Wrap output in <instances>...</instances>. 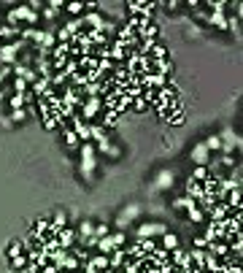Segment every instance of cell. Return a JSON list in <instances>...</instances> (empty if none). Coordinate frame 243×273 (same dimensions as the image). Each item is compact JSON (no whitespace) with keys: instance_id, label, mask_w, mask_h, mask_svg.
Listing matches in <instances>:
<instances>
[{"instance_id":"26","label":"cell","mask_w":243,"mask_h":273,"mask_svg":"<svg viewBox=\"0 0 243 273\" xmlns=\"http://www.w3.org/2000/svg\"><path fill=\"white\" fill-rule=\"evenodd\" d=\"M203 144H206L208 152H219V149H222V141H219V135H208Z\"/></svg>"},{"instance_id":"9","label":"cell","mask_w":243,"mask_h":273,"mask_svg":"<svg viewBox=\"0 0 243 273\" xmlns=\"http://www.w3.org/2000/svg\"><path fill=\"white\" fill-rule=\"evenodd\" d=\"M127 262V257H124V249H114L111 254H108V270H122V265Z\"/></svg>"},{"instance_id":"6","label":"cell","mask_w":243,"mask_h":273,"mask_svg":"<svg viewBox=\"0 0 243 273\" xmlns=\"http://www.w3.org/2000/svg\"><path fill=\"white\" fill-rule=\"evenodd\" d=\"M54 238H57V246H60V249L70 252V249H73V244H76V230H70V228H60Z\"/></svg>"},{"instance_id":"23","label":"cell","mask_w":243,"mask_h":273,"mask_svg":"<svg viewBox=\"0 0 243 273\" xmlns=\"http://www.w3.org/2000/svg\"><path fill=\"white\" fill-rule=\"evenodd\" d=\"M11 262V270H25L27 265H30V260H27V254H17L14 260H9Z\"/></svg>"},{"instance_id":"25","label":"cell","mask_w":243,"mask_h":273,"mask_svg":"<svg viewBox=\"0 0 243 273\" xmlns=\"http://www.w3.org/2000/svg\"><path fill=\"white\" fill-rule=\"evenodd\" d=\"M27 116H30L27 108H17V111H11V114H9V122H11V124H14V122H25Z\"/></svg>"},{"instance_id":"8","label":"cell","mask_w":243,"mask_h":273,"mask_svg":"<svg viewBox=\"0 0 243 273\" xmlns=\"http://www.w3.org/2000/svg\"><path fill=\"white\" fill-rule=\"evenodd\" d=\"M189 157H192L195 165H208L211 152L206 149V144H195V146H192V152H189Z\"/></svg>"},{"instance_id":"35","label":"cell","mask_w":243,"mask_h":273,"mask_svg":"<svg viewBox=\"0 0 243 273\" xmlns=\"http://www.w3.org/2000/svg\"><path fill=\"white\" fill-rule=\"evenodd\" d=\"M195 249H200V252H206V249H208V241L203 238V236H198V238H195Z\"/></svg>"},{"instance_id":"10","label":"cell","mask_w":243,"mask_h":273,"mask_svg":"<svg viewBox=\"0 0 243 273\" xmlns=\"http://www.w3.org/2000/svg\"><path fill=\"white\" fill-rule=\"evenodd\" d=\"M173 181H176L173 170H160V173H157V178H154V187H157V190H170V187H173Z\"/></svg>"},{"instance_id":"21","label":"cell","mask_w":243,"mask_h":273,"mask_svg":"<svg viewBox=\"0 0 243 273\" xmlns=\"http://www.w3.org/2000/svg\"><path fill=\"white\" fill-rule=\"evenodd\" d=\"M65 146H68L70 152H76L78 146H81V141H78V138H76V132L70 130V127H65Z\"/></svg>"},{"instance_id":"38","label":"cell","mask_w":243,"mask_h":273,"mask_svg":"<svg viewBox=\"0 0 243 273\" xmlns=\"http://www.w3.org/2000/svg\"><path fill=\"white\" fill-rule=\"evenodd\" d=\"M103 273H116V270H103Z\"/></svg>"},{"instance_id":"31","label":"cell","mask_w":243,"mask_h":273,"mask_svg":"<svg viewBox=\"0 0 243 273\" xmlns=\"http://www.w3.org/2000/svg\"><path fill=\"white\" fill-rule=\"evenodd\" d=\"M30 87H27V81L25 79H17V76H14V92H17V95H25Z\"/></svg>"},{"instance_id":"19","label":"cell","mask_w":243,"mask_h":273,"mask_svg":"<svg viewBox=\"0 0 243 273\" xmlns=\"http://www.w3.org/2000/svg\"><path fill=\"white\" fill-rule=\"evenodd\" d=\"M162 238V249H165V252H173V249L178 246V236L176 233H165V236H160Z\"/></svg>"},{"instance_id":"16","label":"cell","mask_w":243,"mask_h":273,"mask_svg":"<svg viewBox=\"0 0 243 273\" xmlns=\"http://www.w3.org/2000/svg\"><path fill=\"white\" fill-rule=\"evenodd\" d=\"M19 30H22V27H9V25H0V41H6V43L17 41Z\"/></svg>"},{"instance_id":"22","label":"cell","mask_w":243,"mask_h":273,"mask_svg":"<svg viewBox=\"0 0 243 273\" xmlns=\"http://www.w3.org/2000/svg\"><path fill=\"white\" fill-rule=\"evenodd\" d=\"M52 228H68V216H65V211H62V208H57V211H54V216H52Z\"/></svg>"},{"instance_id":"39","label":"cell","mask_w":243,"mask_h":273,"mask_svg":"<svg viewBox=\"0 0 243 273\" xmlns=\"http://www.w3.org/2000/svg\"><path fill=\"white\" fill-rule=\"evenodd\" d=\"M0 22H3V14H0Z\"/></svg>"},{"instance_id":"27","label":"cell","mask_w":243,"mask_h":273,"mask_svg":"<svg viewBox=\"0 0 243 273\" xmlns=\"http://www.w3.org/2000/svg\"><path fill=\"white\" fill-rule=\"evenodd\" d=\"M108 233H111V228H108L106 222H98V224H95V230H92V236H95V238L100 241V238H106Z\"/></svg>"},{"instance_id":"2","label":"cell","mask_w":243,"mask_h":273,"mask_svg":"<svg viewBox=\"0 0 243 273\" xmlns=\"http://www.w3.org/2000/svg\"><path fill=\"white\" fill-rule=\"evenodd\" d=\"M100 111H103V98H84V103L78 106V116L84 122H92Z\"/></svg>"},{"instance_id":"24","label":"cell","mask_w":243,"mask_h":273,"mask_svg":"<svg viewBox=\"0 0 243 273\" xmlns=\"http://www.w3.org/2000/svg\"><path fill=\"white\" fill-rule=\"evenodd\" d=\"M186 214H189V222H195V224H200L203 219H206V211H203L200 206H195V208H189V211H186Z\"/></svg>"},{"instance_id":"11","label":"cell","mask_w":243,"mask_h":273,"mask_svg":"<svg viewBox=\"0 0 243 273\" xmlns=\"http://www.w3.org/2000/svg\"><path fill=\"white\" fill-rule=\"evenodd\" d=\"M208 214H211V222H224L232 211L224 206V203H216V206H211V208H208Z\"/></svg>"},{"instance_id":"14","label":"cell","mask_w":243,"mask_h":273,"mask_svg":"<svg viewBox=\"0 0 243 273\" xmlns=\"http://www.w3.org/2000/svg\"><path fill=\"white\" fill-rule=\"evenodd\" d=\"M89 265H92V268H95V270H100V273H103V270H108V254H89V260H87Z\"/></svg>"},{"instance_id":"33","label":"cell","mask_w":243,"mask_h":273,"mask_svg":"<svg viewBox=\"0 0 243 273\" xmlns=\"http://www.w3.org/2000/svg\"><path fill=\"white\" fill-rule=\"evenodd\" d=\"M62 11H68V14H81V11H84V3H65V6H62Z\"/></svg>"},{"instance_id":"18","label":"cell","mask_w":243,"mask_h":273,"mask_svg":"<svg viewBox=\"0 0 243 273\" xmlns=\"http://www.w3.org/2000/svg\"><path fill=\"white\" fill-rule=\"evenodd\" d=\"M95 249H98V252H100V254H111V252H114V249H116V246H114V238H111V233H108V236H106V238H100Z\"/></svg>"},{"instance_id":"28","label":"cell","mask_w":243,"mask_h":273,"mask_svg":"<svg viewBox=\"0 0 243 273\" xmlns=\"http://www.w3.org/2000/svg\"><path fill=\"white\" fill-rule=\"evenodd\" d=\"M189 178H195V181H206V178H208V168L206 165H195V173Z\"/></svg>"},{"instance_id":"12","label":"cell","mask_w":243,"mask_h":273,"mask_svg":"<svg viewBox=\"0 0 243 273\" xmlns=\"http://www.w3.org/2000/svg\"><path fill=\"white\" fill-rule=\"evenodd\" d=\"M208 25H214L216 30H227V14H224V9L211 11L208 14Z\"/></svg>"},{"instance_id":"34","label":"cell","mask_w":243,"mask_h":273,"mask_svg":"<svg viewBox=\"0 0 243 273\" xmlns=\"http://www.w3.org/2000/svg\"><path fill=\"white\" fill-rule=\"evenodd\" d=\"M111 238H114V246H116V249L124 246V233H111Z\"/></svg>"},{"instance_id":"15","label":"cell","mask_w":243,"mask_h":273,"mask_svg":"<svg viewBox=\"0 0 243 273\" xmlns=\"http://www.w3.org/2000/svg\"><path fill=\"white\" fill-rule=\"evenodd\" d=\"M92 230H95V222H89V219H81V222H78V228H76V241H81V238H89V236H92Z\"/></svg>"},{"instance_id":"32","label":"cell","mask_w":243,"mask_h":273,"mask_svg":"<svg viewBox=\"0 0 243 273\" xmlns=\"http://www.w3.org/2000/svg\"><path fill=\"white\" fill-rule=\"evenodd\" d=\"M132 108H135V111L138 114H143L146 111V108H149V103H146V100H143V95H140V98H132V103H130Z\"/></svg>"},{"instance_id":"20","label":"cell","mask_w":243,"mask_h":273,"mask_svg":"<svg viewBox=\"0 0 243 273\" xmlns=\"http://www.w3.org/2000/svg\"><path fill=\"white\" fill-rule=\"evenodd\" d=\"M17 254H25V244H22V241H11L9 249H6V257H9V260H14Z\"/></svg>"},{"instance_id":"7","label":"cell","mask_w":243,"mask_h":273,"mask_svg":"<svg viewBox=\"0 0 243 273\" xmlns=\"http://www.w3.org/2000/svg\"><path fill=\"white\" fill-rule=\"evenodd\" d=\"M17 60H19V52H17V46H14V41L0 46V65H9L11 68Z\"/></svg>"},{"instance_id":"17","label":"cell","mask_w":243,"mask_h":273,"mask_svg":"<svg viewBox=\"0 0 243 273\" xmlns=\"http://www.w3.org/2000/svg\"><path fill=\"white\" fill-rule=\"evenodd\" d=\"M195 206H198V200L186 198V195H184V198H176V200H173V208H176V211H189V208H195Z\"/></svg>"},{"instance_id":"13","label":"cell","mask_w":243,"mask_h":273,"mask_svg":"<svg viewBox=\"0 0 243 273\" xmlns=\"http://www.w3.org/2000/svg\"><path fill=\"white\" fill-rule=\"evenodd\" d=\"M103 17H100V14L98 11H92V14H84V17H81V25H89L92 30H98V33H100V30H103Z\"/></svg>"},{"instance_id":"36","label":"cell","mask_w":243,"mask_h":273,"mask_svg":"<svg viewBox=\"0 0 243 273\" xmlns=\"http://www.w3.org/2000/svg\"><path fill=\"white\" fill-rule=\"evenodd\" d=\"M186 33H189L192 38H198V35H200V27H198V25H192V27H186Z\"/></svg>"},{"instance_id":"4","label":"cell","mask_w":243,"mask_h":273,"mask_svg":"<svg viewBox=\"0 0 243 273\" xmlns=\"http://www.w3.org/2000/svg\"><path fill=\"white\" fill-rule=\"evenodd\" d=\"M168 233V228L162 222H146V224H140L138 228V241H152V238H157V236H165Z\"/></svg>"},{"instance_id":"3","label":"cell","mask_w":243,"mask_h":273,"mask_svg":"<svg viewBox=\"0 0 243 273\" xmlns=\"http://www.w3.org/2000/svg\"><path fill=\"white\" fill-rule=\"evenodd\" d=\"M219 141H222V154H232L235 149H240V135L238 132H232V127H224L219 132Z\"/></svg>"},{"instance_id":"29","label":"cell","mask_w":243,"mask_h":273,"mask_svg":"<svg viewBox=\"0 0 243 273\" xmlns=\"http://www.w3.org/2000/svg\"><path fill=\"white\" fill-rule=\"evenodd\" d=\"M9 106H11V111H17V108H25V95H17V92H14L11 100H9Z\"/></svg>"},{"instance_id":"37","label":"cell","mask_w":243,"mask_h":273,"mask_svg":"<svg viewBox=\"0 0 243 273\" xmlns=\"http://www.w3.org/2000/svg\"><path fill=\"white\" fill-rule=\"evenodd\" d=\"M81 273H100V270H95L89 262H84V268H81Z\"/></svg>"},{"instance_id":"1","label":"cell","mask_w":243,"mask_h":273,"mask_svg":"<svg viewBox=\"0 0 243 273\" xmlns=\"http://www.w3.org/2000/svg\"><path fill=\"white\" fill-rule=\"evenodd\" d=\"M78 152H81V165H78V173H81L84 181H92V176H95V168H98V152L92 141L81 144L78 146Z\"/></svg>"},{"instance_id":"5","label":"cell","mask_w":243,"mask_h":273,"mask_svg":"<svg viewBox=\"0 0 243 273\" xmlns=\"http://www.w3.org/2000/svg\"><path fill=\"white\" fill-rule=\"evenodd\" d=\"M138 216H140V206H138V203H130V206L127 208H124V211L119 214V216H116V228H127V224L130 222H135L138 219Z\"/></svg>"},{"instance_id":"30","label":"cell","mask_w":243,"mask_h":273,"mask_svg":"<svg viewBox=\"0 0 243 273\" xmlns=\"http://www.w3.org/2000/svg\"><path fill=\"white\" fill-rule=\"evenodd\" d=\"M116 119H119V114L108 111V114H106V119H103V130H111V127H116Z\"/></svg>"}]
</instances>
